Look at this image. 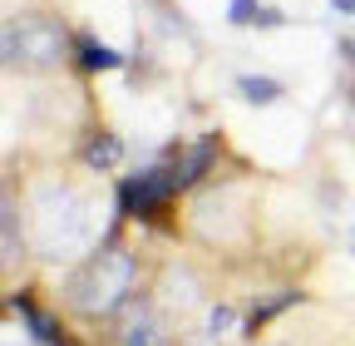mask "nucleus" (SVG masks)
Masks as SVG:
<instances>
[{
  "label": "nucleus",
  "instance_id": "obj_4",
  "mask_svg": "<svg viewBox=\"0 0 355 346\" xmlns=\"http://www.w3.org/2000/svg\"><path fill=\"white\" fill-rule=\"evenodd\" d=\"M89 158H94V163H114V158H119V139H114V134H104V139L94 144V154H89Z\"/></svg>",
  "mask_w": 355,
  "mask_h": 346
},
{
  "label": "nucleus",
  "instance_id": "obj_6",
  "mask_svg": "<svg viewBox=\"0 0 355 346\" xmlns=\"http://www.w3.org/2000/svg\"><path fill=\"white\" fill-rule=\"evenodd\" d=\"M331 6H336V10H355V0H331Z\"/></svg>",
  "mask_w": 355,
  "mask_h": 346
},
{
  "label": "nucleus",
  "instance_id": "obj_1",
  "mask_svg": "<svg viewBox=\"0 0 355 346\" xmlns=\"http://www.w3.org/2000/svg\"><path fill=\"white\" fill-rule=\"evenodd\" d=\"M79 69L99 74V69H119V55L114 50H99L94 40H79Z\"/></svg>",
  "mask_w": 355,
  "mask_h": 346
},
{
  "label": "nucleus",
  "instance_id": "obj_2",
  "mask_svg": "<svg viewBox=\"0 0 355 346\" xmlns=\"http://www.w3.org/2000/svg\"><path fill=\"white\" fill-rule=\"evenodd\" d=\"M237 90H242L247 99L261 104V99H277V94H282V84H277V79H252V74H242V79H237Z\"/></svg>",
  "mask_w": 355,
  "mask_h": 346
},
{
  "label": "nucleus",
  "instance_id": "obj_5",
  "mask_svg": "<svg viewBox=\"0 0 355 346\" xmlns=\"http://www.w3.org/2000/svg\"><path fill=\"white\" fill-rule=\"evenodd\" d=\"M261 10H257V0H237V6H232V20L237 25H247V20H257Z\"/></svg>",
  "mask_w": 355,
  "mask_h": 346
},
{
  "label": "nucleus",
  "instance_id": "obj_3",
  "mask_svg": "<svg viewBox=\"0 0 355 346\" xmlns=\"http://www.w3.org/2000/svg\"><path fill=\"white\" fill-rule=\"evenodd\" d=\"M128 346H163L158 322H153V317H144V327H133V331H128Z\"/></svg>",
  "mask_w": 355,
  "mask_h": 346
}]
</instances>
